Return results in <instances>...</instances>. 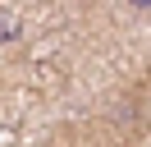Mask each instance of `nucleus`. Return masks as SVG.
<instances>
[{
    "instance_id": "1",
    "label": "nucleus",
    "mask_w": 151,
    "mask_h": 147,
    "mask_svg": "<svg viewBox=\"0 0 151 147\" xmlns=\"http://www.w3.org/2000/svg\"><path fill=\"white\" fill-rule=\"evenodd\" d=\"M14 37H19V18H14V9H0V46Z\"/></svg>"
},
{
    "instance_id": "2",
    "label": "nucleus",
    "mask_w": 151,
    "mask_h": 147,
    "mask_svg": "<svg viewBox=\"0 0 151 147\" xmlns=\"http://www.w3.org/2000/svg\"><path fill=\"white\" fill-rule=\"evenodd\" d=\"M133 9H137V14H151V0H128Z\"/></svg>"
}]
</instances>
